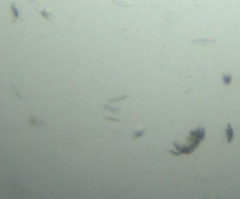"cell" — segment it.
<instances>
[{
  "mask_svg": "<svg viewBox=\"0 0 240 199\" xmlns=\"http://www.w3.org/2000/svg\"><path fill=\"white\" fill-rule=\"evenodd\" d=\"M215 38H212V39H195V41H192V44L194 45H208V44H215Z\"/></svg>",
  "mask_w": 240,
  "mask_h": 199,
  "instance_id": "obj_1",
  "label": "cell"
},
{
  "mask_svg": "<svg viewBox=\"0 0 240 199\" xmlns=\"http://www.w3.org/2000/svg\"><path fill=\"white\" fill-rule=\"evenodd\" d=\"M10 10L13 11V23H16L18 20V17H20V14H18V10H17V6H16V3H11L10 4Z\"/></svg>",
  "mask_w": 240,
  "mask_h": 199,
  "instance_id": "obj_2",
  "label": "cell"
},
{
  "mask_svg": "<svg viewBox=\"0 0 240 199\" xmlns=\"http://www.w3.org/2000/svg\"><path fill=\"white\" fill-rule=\"evenodd\" d=\"M114 4H117L118 7H131V3L128 0H111Z\"/></svg>",
  "mask_w": 240,
  "mask_h": 199,
  "instance_id": "obj_3",
  "label": "cell"
},
{
  "mask_svg": "<svg viewBox=\"0 0 240 199\" xmlns=\"http://www.w3.org/2000/svg\"><path fill=\"white\" fill-rule=\"evenodd\" d=\"M230 80H232V76H230V73H223V83L225 86H229L230 84Z\"/></svg>",
  "mask_w": 240,
  "mask_h": 199,
  "instance_id": "obj_4",
  "label": "cell"
},
{
  "mask_svg": "<svg viewBox=\"0 0 240 199\" xmlns=\"http://www.w3.org/2000/svg\"><path fill=\"white\" fill-rule=\"evenodd\" d=\"M226 133H227V142H230V140H232V137H233V131H232V126H230V125H227V128H226Z\"/></svg>",
  "mask_w": 240,
  "mask_h": 199,
  "instance_id": "obj_5",
  "label": "cell"
}]
</instances>
